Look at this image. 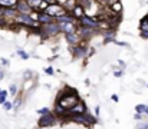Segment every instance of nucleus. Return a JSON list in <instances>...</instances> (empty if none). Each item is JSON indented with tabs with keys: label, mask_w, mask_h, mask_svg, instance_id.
<instances>
[{
	"label": "nucleus",
	"mask_w": 148,
	"mask_h": 129,
	"mask_svg": "<svg viewBox=\"0 0 148 129\" xmlns=\"http://www.w3.org/2000/svg\"><path fill=\"white\" fill-rule=\"evenodd\" d=\"M50 111L48 109V108H42V109H38V113L39 115H45V113H49Z\"/></svg>",
	"instance_id": "nucleus-25"
},
{
	"label": "nucleus",
	"mask_w": 148,
	"mask_h": 129,
	"mask_svg": "<svg viewBox=\"0 0 148 129\" xmlns=\"http://www.w3.org/2000/svg\"><path fill=\"white\" fill-rule=\"evenodd\" d=\"M112 100H114V102H118V100H119V98H118L116 95H112Z\"/></svg>",
	"instance_id": "nucleus-29"
},
{
	"label": "nucleus",
	"mask_w": 148,
	"mask_h": 129,
	"mask_svg": "<svg viewBox=\"0 0 148 129\" xmlns=\"http://www.w3.org/2000/svg\"><path fill=\"white\" fill-rule=\"evenodd\" d=\"M17 23L23 25V26H27V27H35L39 25V22L36 19H33L30 14H26V13H17L16 19H14Z\"/></svg>",
	"instance_id": "nucleus-4"
},
{
	"label": "nucleus",
	"mask_w": 148,
	"mask_h": 129,
	"mask_svg": "<svg viewBox=\"0 0 148 129\" xmlns=\"http://www.w3.org/2000/svg\"><path fill=\"white\" fill-rule=\"evenodd\" d=\"M3 78H4V72H3V70H1V69H0V81H1V79H3Z\"/></svg>",
	"instance_id": "nucleus-31"
},
{
	"label": "nucleus",
	"mask_w": 148,
	"mask_h": 129,
	"mask_svg": "<svg viewBox=\"0 0 148 129\" xmlns=\"http://www.w3.org/2000/svg\"><path fill=\"white\" fill-rule=\"evenodd\" d=\"M45 72H46V73H48V75H53V69H52V68H46V69H45Z\"/></svg>",
	"instance_id": "nucleus-27"
},
{
	"label": "nucleus",
	"mask_w": 148,
	"mask_h": 129,
	"mask_svg": "<svg viewBox=\"0 0 148 129\" xmlns=\"http://www.w3.org/2000/svg\"><path fill=\"white\" fill-rule=\"evenodd\" d=\"M45 12L50 14L52 17H60V16H63V14H66L68 13V10L65 9V6H62V4H59V3H50L46 6V9H45Z\"/></svg>",
	"instance_id": "nucleus-2"
},
{
	"label": "nucleus",
	"mask_w": 148,
	"mask_h": 129,
	"mask_svg": "<svg viewBox=\"0 0 148 129\" xmlns=\"http://www.w3.org/2000/svg\"><path fill=\"white\" fill-rule=\"evenodd\" d=\"M0 93H1V90H0Z\"/></svg>",
	"instance_id": "nucleus-33"
},
{
	"label": "nucleus",
	"mask_w": 148,
	"mask_h": 129,
	"mask_svg": "<svg viewBox=\"0 0 148 129\" xmlns=\"http://www.w3.org/2000/svg\"><path fill=\"white\" fill-rule=\"evenodd\" d=\"M29 3V6L33 9V10H38V7H42L43 6V0H26Z\"/></svg>",
	"instance_id": "nucleus-16"
},
{
	"label": "nucleus",
	"mask_w": 148,
	"mask_h": 129,
	"mask_svg": "<svg viewBox=\"0 0 148 129\" xmlns=\"http://www.w3.org/2000/svg\"><path fill=\"white\" fill-rule=\"evenodd\" d=\"M85 112H86L85 105H84L82 102H79L78 105H75L72 109L68 111V118H71V116H73V115H81V113H85Z\"/></svg>",
	"instance_id": "nucleus-9"
},
{
	"label": "nucleus",
	"mask_w": 148,
	"mask_h": 129,
	"mask_svg": "<svg viewBox=\"0 0 148 129\" xmlns=\"http://www.w3.org/2000/svg\"><path fill=\"white\" fill-rule=\"evenodd\" d=\"M16 53L19 55V57H20V59H25V60H26V59H29V53H26L25 50H17Z\"/></svg>",
	"instance_id": "nucleus-21"
},
{
	"label": "nucleus",
	"mask_w": 148,
	"mask_h": 129,
	"mask_svg": "<svg viewBox=\"0 0 148 129\" xmlns=\"http://www.w3.org/2000/svg\"><path fill=\"white\" fill-rule=\"evenodd\" d=\"M111 9H112V12H114V13H121V10H122V4L116 0V1H114V3H112Z\"/></svg>",
	"instance_id": "nucleus-18"
},
{
	"label": "nucleus",
	"mask_w": 148,
	"mask_h": 129,
	"mask_svg": "<svg viewBox=\"0 0 148 129\" xmlns=\"http://www.w3.org/2000/svg\"><path fill=\"white\" fill-rule=\"evenodd\" d=\"M95 116H97V118L99 116V106H97V108H95Z\"/></svg>",
	"instance_id": "nucleus-30"
},
{
	"label": "nucleus",
	"mask_w": 148,
	"mask_h": 129,
	"mask_svg": "<svg viewBox=\"0 0 148 129\" xmlns=\"http://www.w3.org/2000/svg\"><path fill=\"white\" fill-rule=\"evenodd\" d=\"M1 63H3V65H7V63H9V62H7V60H6V59H1Z\"/></svg>",
	"instance_id": "nucleus-32"
},
{
	"label": "nucleus",
	"mask_w": 148,
	"mask_h": 129,
	"mask_svg": "<svg viewBox=\"0 0 148 129\" xmlns=\"http://www.w3.org/2000/svg\"><path fill=\"white\" fill-rule=\"evenodd\" d=\"M81 39H82V38H81V35H78V33H68V35H66L68 43H71V44H73V46L79 44Z\"/></svg>",
	"instance_id": "nucleus-13"
},
{
	"label": "nucleus",
	"mask_w": 148,
	"mask_h": 129,
	"mask_svg": "<svg viewBox=\"0 0 148 129\" xmlns=\"http://www.w3.org/2000/svg\"><path fill=\"white\" fill-rule=\"evenodd\" d=\"M19 0H0V6L1 7H16Z\"/></svg>",
	"instance_id": "nucleus-17"
},
{
	"label": "nucleus",
	"mask_w": 148,
	"mask_h": 129,
	"mask_svg": "<svg viewBox=\"0 0 148 129\" xmlns=\"http://www.w3.org/2000/svg\"><path fill=\"white\" fill-rule=\"evenodd\" d=\"M3 108H4L6 111H10V109L13 108V103H10V102H7V100H6V102L3 103Z\"/></svg>",
	"instance_id": "nucleus-24"
},
{
	"label": "nucleus",
	"mask_w": 148,
	"mask_h": 129,
	"mask_svg": "<svg viewBox=\"0 0 148 129\" xmlns=\"http://www.w3.org/2000/svg\"><path fill=\"white\" fill-rule=\"evenodd\" d=\"M55 124H56V116H55L52 112L42 115V116H40V119H39V126H40V128L52 126V125H55Z\"/></svg>",
	"instance_id": "nucleus-6"
},
{
	"label": "nucleus",
	"mask_w": 148,
	"mask_h": 129,
	"mask_svg": "<svg viewBox=\"0 0 148 129\" xmlns=\"http://www.w3.org/2000/svg\"><path fill=\"white\" fill-rule=\"evenodd\" d=\"M69 119H72V121H75V122H79V124H84V125H94V124L97 122V119H95L94 116H91L88 112L81 113V115H73V116H71Z\"/></svg>",
	"instance_id": "nucleus-5"
},
{
	"label": "nucleus",
	"mask_w": 148,
	"mask_h": 129,
	"mask_svg": "<svg viewBox=\"0 0 148 129\" xmlns=\"http://www.w3.org/2000/svg\"><path fill=\"white\" fill-rule=\"evenodd\" d=\"M94 32H95V29L82 26V29H81V38H82V39H88V38H91V36L94 35Z\"/></svg>",
	"instance_id": "nucleus-14"
},
{
	"label": "nucleus",
	"mask_w": 148,
	"mask_h": 129,
	"mask_svg": "<svg viewBox=\"0 0 148 129\" xmlns=\"http://www.w3.org/2000/svg\"><path fill=\"white\" fill-rule=\"evenodd\" d=\"M10 93L14 96V95L17 93V86H16V85H10Z\"/></svg>",
	"instance_id": "nucleus-26"
},
{
	"label": "nucleus",
	"mask_w": 148,
	"mask_h": 129,
	"mask_svg": "<svg viewBox=\"0 0 148 129\" xmlns=\"http://www.w3.org/2000/svg\"><path fill=\"white\" fill-rule=\"evenodd\" d=\"M135 111L140 112V113H144V115H147L148 116V106L147 105H137V106H135Z\"/></svg>",
	"instance_id": "nucleus-19"
},
{
	"label": "nucleus",
	"mask_w": 148,
	"mask_h": 129,
	"mask_svg": "<svg viewBox=\"0 0 148 129\" xmlns=\"http://www.w3.org/2000/svg\"><path fill=\"white\" fill-rule=\"evenodd\" d=\"M81 100H79V96H78V93H76V90H65V92H62L60 95H59V98H58V102L56 103H59L62 108H65V109H72L75 105H78Z\"/></svg>",
	"instance_id": "nucleus-1"
},
{
	"label": "nucleus",
	"mask_w": 148,
	"mask_h": 129,
	"mask_svg": "<svg viewBox=\"0 0 148 129\" xmlns=\"http://www.w3.org/2000/svg\"><path fill=\"white\" fill-rule=\"evenodd\" d=\"M59 32H60V25H59V22H58V23L50 22V23H46V25H43V26L40 27V33H42L45 38L55 36V35H58Z\"/></svg>",
	"instance_id": "nucleus-3"
},
{
	"label": "nucleus",
	"mask_w": 148,
	"mask_h": 129,
	"mask_svg": "<svg viewBox=\"0 0 148 129\" xmlns=\"http://www.w3.org/2000/svg\"><path fill=\"white\" fill-rule=\"evenodd\" d=\"M140 30H141V36L144 39H148V16H145L141 23H140Z\"/></svg>",
	"instance_id": "nucleus-12"
},
{
	"label": "nucleus",
	"mask_w": 148,
	"mask_h": 129,
	"mask_svg": "<svg viewBox=\"0 0 148 129\" xmlns=\"http://www.w3.org/2000/svg\"><path fill=\"white\" fill-rule=\"evenodd\" d=\"M135 129H148V124L147 122H138L135 125Z\"/></svg>",
	"instance_id": "nucleus-23"
},
{
	"label": "nucleus",
	"mask_w": 148,
	"mask_h": 129,
	"mask_svg": "<svg viewBox=\"0 0 148 129\" xmlns=\"http://www.w3.org/2000/svg\"><path fill=\"white\" fill-rule=\"evenodd\" d=\"M60 25V30L68 35V33H76V26H75V22H59Z\"/></svg>",
	"instance_id": "nucleus-8"
},
{
	"label": "nucleus",
	"mask_w": 148,
	"mask_h": 129,
	"mask_svg": "<svg viewBox=\"0 0 148 129\" xmlns=\"http://www.w3.org/2000/svg\"><path fill=\"white\" fill-rule=\"evenodd\" d=\"M114 36H115V32L111 29V30H105V42H109V40H112L114 39Z\"/></svg>",
	"instance_id": "nucleus-20"
},
{
	"label": "nucleus",
	"mask_w": 148,
	"mask_h": 129,
	"mask_svg": "<svg viewBox=\"0 0 148 129\" xmlns=\"http://www.w3.org/2000/svg\"><path fill=\"white\" fill-rule=\"evenodd\" d=\"M73 55L75 57H82L86 55V47L84 44H76V47L73 49Z\"/></svg>",
	"instance_id": "nucleus-15"
},
{
	"label": "nucleus",
	"mask_w": 148,
	"mask_h": 129,
	"mask_svg": "<svg viewBox=\"0 0 148 129\" xmlns=\"http://www.w3.org/2000/svg\"><path fill=\"white\" fill-rule=\"evenodd\" d=\"M36 20H38L39 23H42V25H46V23L53 22V17H52L50 14H48L46 12H40V13L36 14Z\"/></svg>",
	"instance_id": "nucleus-11"
},
{
	"label": "nucleus",
	"mask_w": 148,
	"mask_h": 129,
	"mask_svg": "<svg viewBox=\"0 0 148 129\" xmlns=\"http://www.w3.org/2000/svg\"><path fill=\"white\" fill-rule=\"evenodd\" d=\"M114 75H115V78H119V76L122 75V72H121V70H116V72H114Z\"/></svg>",
	"instance_id": "nucleus-28"
},
{
	"label": "nucleus",
	"mask_w": 148,
	"mask_h": 129,
	"mask_svg": "<svg viewBox=\"0 0 148 129\" xmlns=\"http://www.w3.org/2000/svg\"><path fill=\"white\" fill-rule=\"evenodd\" d=\"M99 25H101L99 20L91 17V16H88V14H84V16L81 17V26H86V27L97 29V27H99Z\"/></svg>",
	"instance_id": "nucleus-7"
},
{
	"label": "nucleus",
	"mask_w": 148,
	"mask_h": 129,
	"mask_svg": "<svg viewBox=\"0 0 148 129\" xmlns=\"http://www.w3.org/2000/svg\"><path fill=\"white\" fill-rule=\"evenodd\" d=\"M16 10H17L19 13H26V14H30L32 7L29 6V3H27L26 0H19V1H17V4H16Z\"/></svg>",
	"instance_id": "nucleus-10"
},
{
	"label": "nucleus",
	"mask_w": 148,
	"mask_h": 129,
	"mask_svg": "<svg viewBox=\"0 0 148 129\" xmlns=\"http://www.w3.org/2000/svg\"><path fill=\"white\" fill-rule=\"evenodd\" d=\"M6 98H7V92L6 90H1V93H0V105H3L6 102Z\"/></svg>",
	"instance_id": "nucleus-22"
}]
</instances>
